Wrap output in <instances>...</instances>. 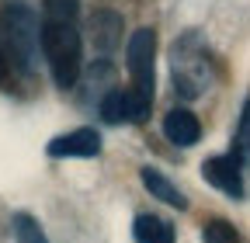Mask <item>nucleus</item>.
<instances>
[{
	"mask_svg": "<svg viewBox=\"0 0 250 243\" xmlns=\"http://www.w3.org/2000/svg\"><path fill=\"white\" fill-rule=\"evenodd\" d=\"M90 39L101 52H111L122 42V18L111 14V11H98L90 18Z\"/></svg>",
	"mask_w": 250,
	"mask_h": 243,
	"instance_id": "nucleus-10",
	"label": "nucleus"
},
{
	"mask_svg": "<svg viewBox=\"0 0 250 243\" xmlns=\"http://www.w3.org/2000/svg\"><path fill=\"white\" fill-rule=\"evenodd\" d=\"M170 66H174V90L184 98H202L208 90V80H212V63H208V49L205 42L188 32L181 42H174V52H170Z\"/></svg>",
	"mask_w": 250,
	"mask_h": 243,
	"instance_id": "nucleus-3",
	"label": "nucleus"
},
{
	"mask_svg": "<svg viewBox=\"0 0 250 243\" xmlns=\"http://www.w3.org/2000/svg\"><path fill=\"white\" fill-rule=\"evenodd\" d=\"M0 45L7 52V63L18 66L21 73L35 70L39 59V18L28 4H11L0 18Z\"/></svg>",
	"mask_w": 250,
	"mask_h": 243,
	"instance_id": "nucleus-2",
	"label": "nucleus"
},
{
	"mask_svg": "<svg viewBox=\"0 0 250 243\" xmlns=\"http://www.w3.org/2000/svg\"><path fill=\"white\" fill-rule=\"evenodd\" d=\"M139 181H143V188L153 195V198H160L164 205H174V208H188V198H184V191L174 184V181H167L160 170H156V167H143L139 170Z\"/></svg>",
	"mask_w": 250,
	"mask_h": 243,
	"instance_id": "nucleus-9",
	"label": "nucleus"
},
{
	"mask_svg": "<svg viewBox=\"0 0 250 243\" xmlns=\"http://www.w3.org/2000/svg\"><path fill=\"white\" fill-rule=\"evenodd\" d=\"M202 177L208 181L212 188H219L223 195H229V198H243V174H240V160L229 153V157H208L205 163H202Z\"/></svg>",
	"mask_w": 250,
	"mask_h": 243,
	"instance_id": "nucleus-6",
	"label": "nucleus"
},
{
	"mask_svg": "<svg viewBox=\"0 0 250 243\" xmlns=\"http://www.w3.org/2000/svg\"><path fill=\"white\" fill-rule=\"evenodd\" d=\"M205 243H240V236H236V229L226 223V219H208L205 223Z\"/></svg>",
	"mask_w": 250,
	"mask_h": 243,
	"instance_id": "nucleus-14",
	"label": "nucleus"
},
{
	"mask_svg": "<svg viewBox=\"0 0 250 243\" xmlns=\"http://www.w3.org/2000/svg\"><path fill=\"white\" fill-rule=\"evenodd\" d=\"M129 73H132V94L143 98L146 104H153V83H156V73H153V56H156V35L153 28H139L129 39Z\"/></svg>",
	"mask_w": 250,
	"mask_h": 243,
	"instance_id": "nucleus-4",
	"label": "nucleus"
},
{
	"mask_svg": "<svg viewBox=\"0 0 250 243\" xmlns=\"http://www.w3.org/2000/svg\"><path fill=\"white\" fill-rule=\"evenodd\" d=\"M132 236H136V243H174V226L160 216L143 212V216H136Z\"/></svg>",
	"mask_w": 250,
	"mask_h": 243,
	"instance_id": "nucleus-11",
	"label": "nucleus"
},
{
	"mask_svg": "<svg viewBox=\"0 0 250 243\" xmlns=\"http://www.w3.org/2000/svg\"><path fill=\"white\" fill-rule=\"evenodd\" d=\"M11 233H14V243H49V236L39 226V219L28 216V212H18L11 219Z\"/></svg>",
	"mask_w": 250,
	"mask_h": 243,
	"instance_id": "nucleus-12",
	"label": "nucleus"
},
{
	"mask_svg": "<svg viewBox=\"0 0 250 243\" xmlns=\"http://www.w3.org/2000/svg\"><path fill=\"white\" fill-rule=\"evenodd\" d=\"M45 153L52 160H66V157H98L101 153V136L98 129H73V132H62L56 136L49 146H45Z\"/></svg>",
	"mask_w": 250,
	"mask_h": 243,
	"instance_id": "nucleus-7",
	"label": "nucleus"
},
{
	"mask_svg": "<svg viewBox=\"0 0 250 243\" xmlns=\"http://www.w3.org/2000/svg\"><path fill=\"white\" fill-rule=\"evenodd\" d=\"M164 136L174 146H195L198 136H202V125H198V118L188 108H174V111L164 115Z\"/></svg>",
	"mask_w": 250,
	"mask_h": 243,
	"instance_id": "nucleus-8",
	"label": "nucleus"
},
{
	"mask_svg": "<svg viewBox=\"0 0 250 243\" xmlns=\"http://www.w3.org/2000/svg\"><path fill=\"white\" fill-rule=\"evenodd\" d=\"M39 49L49 63L56 87L70 90L80 77L83 39H80V4L77 0H45L39 21Z\"/></svg>",
	"mask_w": 250,
	"mask_h": 243,
	"instance_id": "nucleus-1",
	"label": "nucleus"
},
{
	"mask_svg": "<svg viewBox=\"0 0 250 243\" xmlns=\"http://www.w3.org/2000/svg\"><path fill=\"white\" fill-rule=\"evenodd\" d=\"M149 115V104L143 98H136L132 90H108L101 98V118L108 125H132Z\"/></svg>",
	"mask_w": 250,
	"mask_h": 243,
	"instance_id": "nucleus-5",
	"label": "nucleus"
},
{
	"mask_svg": "<svg viewBox=\"0 0 250 243\" xmlns=\"http://www.w3.org/2000/svg\"><path fill=\"white\" fill-rule=\"evenodd\" d=\"M233 149H236V160L240 163H250V98L240 111V125H236V139H233Z\"/></svg>",
	"mask_w": 250,
	"mask_h": 243,
	"instance_id": "nucleus-13",
	"label": "nucleus"
},
{
	"mask_svg": "<svg viewBox=\"0 0 250 243\" xmlns=\"http://www.w3.org/2000/svg\"><path fill=\"white\" fill-rule=\"evenodd\" d=\"M7 80H11V63H7L4 45H0V83H7Z\"/></svg>",
	"mask_w": 250,
	"mask_h": 243,
	"instance_id": "nucleus-15",
	"label": "nucleus"
}]
</instances>
